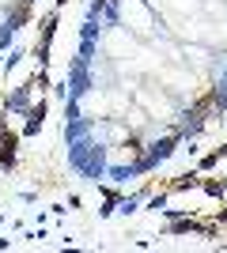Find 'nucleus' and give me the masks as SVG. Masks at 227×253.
<instances>
[{
  "mask_svg": "<svg viewBox=\"0 0 227 253\" xmlns=\"http://www.w3.org/2000/svg\"><path fill=\"white\" fill-rule=\"evenodd\" d=\"M15 155H19V132H11V128L0 121V167L11 170L15 167Z\"/></svg>",
  "mask_w": 227,
  "mask_h": 253,
  "instance_id": "f257e3e1",
  "label": "nucleus"
},
{
  "mask_svg": "<svg viewBox=\"0 0 227 253\" xmlns=\"http://www.w3.org/2000/svg\"><path fill=\"white\" fill-rule=\"evenodd\" d=\"M216 106H224L220 91H205V95L193 102V110H189V128H201V125H205V114H208V110H216Z\"/></svg>",
  "mask_w": 227,
  "mask_h": 253,
  "instance_id": "f03ea898",
  "label": "nucleus"
},
{
  "mask_svg": "<svg viewBox=\"0 0 227 253\" xmlns=\"http://www.w3.org/2000/svg\"><path fill=\"white\" fill-rule=\"evenodd\" d=\"M53 31H57V15H45V19H42V38H38V45H34V57H38V61H49Z\"/></svg>",
  "mask_w": 227,
  "mask_h": 253,
  "instance_id": "7ed1b4c3",
  "label": "nucleus"
},
{
  "mask_svg": "<svg viewBox=\"0 0 227 253\" xmlns=\"http://www.w3.org/2000/svg\"><path fill=\"white\" fill-rule=\"evenodd\" d=\"M27 19H31V0H15L8 23H11V27H27Z\"/></svg>",
  "mask_w": 227,
  "mask_h": 253,
  "instance_id": "20e7f679",
  "label": "nucleus"
},
{
  "mask_svg": "<svg viewBox=\"0 0 227 253\" xmlns=\"http://www.w3.org/2000/svg\"><path fill=\"white\" fill-rule=\"evenodd\" d=\"M42 117H45V102H38V106L31 110V121H27V132H34V128L42 125Z\"/></svg>",
  "mask_w": 227,
  "mask_h": 253,
  "instance_id": "39448f33",
  "label": "nucleus"
},
{
  "mask_svg": "<svg viewBox=\"0 0 227 253\" xmlns=\"http://www.w3.org/2000/svg\"><path fill=\"white\" fill-rule=\"evenodd\" d=\"M189 185H197V174H182L178 181H171V189H189Z\"/></svg>",
  "mask_w": 227,
  "mask_h": 253,
  "instance_id": "423d86ee",
  "label": "nucleus"
},
{
  "mask_svg": "<svg viewBox=\"0 0 227 253\" xmlns=\"http://www.w3.org/2000/svg\"><path fill=\"white\" fill-rule=\"evenodd\" d=\"M201 185H205V193H212V197L227 193V181H201Z\"/></svg>",
  "mask_w": 227,
  "mask_h": 253,
  "instance_id": "0eeeda50",
  "label": "nucleus"
},
{
  "mask_svg": "<svg viewBox=\"0 0 227 253\" xmlns=\"http://www.w3.org/2000/svg\"><path fill=\"white\" fill-rule=\"evenodd\" d=\"M53 4H57V8H61V4H65V0H53Z\"/></svg>",
  "mask_w": 227,
  "mask_h": 253,
  "instance_id": "6e6552de",
  "label": "nucleus"
}]
</instances>
